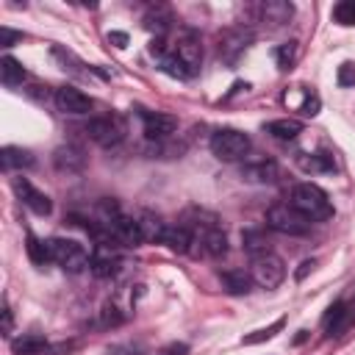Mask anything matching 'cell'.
Listing matches in <instances>:
<instances>
[{
	"label": "cell",
	"mask_w": 355,
	"mask_h": 355,
	"mask_svg": "<svg viewBox=\"0 0 355 355\" xmlns=\"http://www.w3.org/2000/svg\"><path fill=\"white\" fill-rule=\"evenodd\" d=\"M108 42H111L114 47L122 50V47H128V33H122V31H111V33H108Z\"/></svg>",
	"instance_id": "ab89813d"
},
{
	"label": "cell",
	"mask_w": 355,
	"mask_h": 355,
	"mask_svg": "<svg viewBox=\"0 0 355 355\" xmlns=\"http://www.w3.org/2000/svg\"><path fill=\"white\" fill-rule=\"evenodd\" d=\"M294 17V6L288 0H266L258 6V19L266 28H283Z\"/></svg>",
	"instance_id": "4fadbf2b"
},
{
	"label": "cell",
	"mask_w": 355,
	"mask_h": 355,
	"mask_svg": "<svg viewBox=\"0 0 355 355\" xmlns=\"http://www.w3.org/2000/svg\"><path fill=\"white\" fill-rule=\"evenodd\" d=\"M161 244H166L178 255H189V252H194V233L186 225H169Z\"/></svg>",
	"instance_id": "ac0fdd59"
},
{
	"label": "cell",
	"mask_w": 355,
	"mask_h": 355,
	"mask_svg": "<svg viewBox=\"0 0 355 355\" xmlns=\"http://www.w3.org/2000/svg\"><path fill=\"white\" fill-rule=\"evenodd\" d=\"M169 22H172V14H169L166 6H153V8H147V14H144V28H147L150 33H155V39H161V36L169 31Z\"/></svg>",
	"instance_id": "cb8c5ba5"
},
{
	"label": "cell",
	"mask_w": 355,
	"mask_h": 355,
	"mask_svg": "<svg viewBox=\"0 0 355 355\" xmlns=\"http://www.w3.org/2000/svg\"><path fill=\"white\" fill-rule=\"evenodd\" d=\"M219 280L227 294H247L252 286V275H247L244 269H225L219 272Z\"/></svg>",
	"instance_id": "484cf974"
},
{
	"label": "cell",
	"mask_w": 355,
	"mask_h": 355,
	"mask_svg": "<svg viewBox=\"0 0 355 355\" xmlns=\"http://www.w3.org/2000/svg\"><path fill=\"white\" fill-rule=\"evenodd\" d=\"M175 53H178V58H180L191 72L200 69V64H202V44H200V39H194V36H183V39L178 42Z\"/></svg>",
	"instance_id": "44dd1931"
},
{
	"label": "cell",
	"mask_w": 355,
	"mask_h": 355,
	"mask_svg": "<svg viewBox=\"0 0 355 355\" xmlns=\"http://www.w3.org/2000/svg\"><path fill=\"white\" fill-rule=\"evenodd\" d=\"M297 166L302 172L316 175V172H333L336 161H333L330 153H297Z\"/></svg>",
	"instance_id": "7402d4cb"
},
{
	"label": "cell",
	"mask_w": 355,
	"mask_h": 355,
	"mask_svg": "<svg viewBox=\"0 0 355 355\" xmlns=\"http://www.w3.org/2000/svg\"><path fill=\"white\" fill-rule=\"evenodd\" d=\"M250 275H252V283L255 286H261V288H277L286 280V263H283L280 255H275L269 250V252H261V255L252 258Z\"/></svg>",
	"instance_id": "8992f818"
},
{
	"label": "cell",
	"mask_w": 355,
	"mask_h": 355,
	"mask_svg": "<svg viewBox=\"0 0 355 355\" xmlns=\"http://www.w3.org/2000/svg\"><path fill=\"white\" fill-rule=\"evenodd\" d=\"M103 225H108V230H111L116 247H139V244H144L136 216H128V214L119 211L114 219H108V222H103Z\"/></svg>",
	"instance_id": "9c48e42d"
},
{
	"label": "cell",
	"mask_w": 355,
	"mask_h": 355,
	"mask_svg": "<svg viewBox=\"0 0 355 355\" xmlns=\"http://www.w3.org/2000/svg\"><path fill=\"white\" fill-rule=\"evenodd\" d=\"M14 194H17V200L25 205V208H31L36 216H50L53 214V202H50V197L44 194V191H39L31 180H25V178H14Z\"/></svg>",
	"instance_id": "ba28073f"
},
{
	"label": "cell",
	"mask_w": 355,
	"mask_h": 355,
	"mask_svg": "<svg viewBox=\"0 0 355 355\" xmlns=\"http://www.w3.org/2000/svg\"><path fill=\"white\" fill-rule=\"evenodd\" d=\"M349 324H352V319H349L347 300H336V302L324 311V316H322V330H324V336H338V333L347 330Z\"/></svg>",
	"instance_id": "2e32d148"
},
{
	"label": "cell",
	"mask_w": 355,
	"mask_h": 355,
	"mask_svg": "<svg viewBox=\"0 0 355 355\" xmlns=\"http://www.w3.org/2000/svg\"><path fill=\"white\" fill-rule=\"evenodd\" d=\"M3 336H11V330H14V316H11V308H8V300H3Z\"/></svg>",
	"instance_id": "f35d334b"
},
{
	"label": "cell",
	"mask_w": 355,
	"mask_h": 355,
	"mask_svg": "<svg viewBox=\"0 0 355 355\" xmlns=\"http://www.w3.org/2000/svg\"><path fill=\"white\" fill-rule=\"evenodd\" d=\"M161 69H164L166 75H172V78H180V80H186V78L194 75V72L178 58V53H166V55L161 58Z\"/></svg>",
	"instance_id": "83f0119b"
},
{
	"label": "cell",
	"mask_w": 355,
	"mask_h": 355,
	"mask_svg": "<svg viewBox=\"0 0 355 355\" xmlns=\"http://www.w3.org/2000/svg\"><path fill=\"white\" fill-rule=\"evenodd\" d=\"M283 324H286V322H283V319H277V322H272L269 327H261V330H255V333L244 336V338H241V344H247V347H250V344H261V341L272 338L275 333H280V330H283Z\"/></svg>",
	"instance_id": "4dcf8cb0"
},
{
	"label": "cell",
	"mask_w": 355,
	"mask_h": 355,
	"mask_svg": "<svg viewBox=\"0 0 355 355\" xmlns=\"http://www.w3.org/2000/svg\"><path fill=\"white\" fill-rule=\"evenodd\" d=\"M336 83H338L341 89L355 86V61H344V64L338 67V72H336Z\"/></svg>",
	"instance_id": "d6a6232c"
},
{
	"label": "cell",
	"mask_w": 355,
	"mask_h": 355,
	"mask_svg": "<svg viewBox=\"0 0 355 355\" xmlns=\"http://www.w3.org/2000/svg\"><path fill=\"white\" fill-rule=\"evenodd\" d=\"M25 252H28V258H31L36 266H44V263H50V261H53L50 241L39 239V236H33V233H28V236H25Z\"/></svg>",
	"instance_id": "4316f807"
},
{
	"label": "cell",
	"mask_w": 355,
	"mask_h": 355,
	"mask_svg": "<svg viewBox=\"0 0 355 355\" xmlns=\"http://www.w3.org/2000/svg\"><path fill=\"white\" fill-rule=\"evenodd\" d=\"M100 322H103L105 327H116V324L125 322V316L119 313L116 305H103V311H100Z\"/></svg>",
	"instance_id": "836d02e7"
},
{
	"label": "cell",
	"mask_w": 355,
	"mask_h": 355,
	"mask_svg": "<svg viewBox=\"0 0 355 355\" xmlns=\"http://www.w3.org/2000/svg\"><path fill=\"white\" fill-rule=\"evenodd\" d=\"M250 42H252V33H250V31H244V28H230V31H225V33L219 36V55H222L227 64H236L239 55L250 47Z\"/></svg>",
	"instance_id": "7c38bea8"
},
{
	"label": "cell",
	"mask_w": 355,
	"mask_h": 355,
	"mask_svg": "<svg viewBox=\"0 0 355 355\" xmlns=\"http://www.w3.org/2000/svg\"><path fill=\"white\" fill-rule=\"evenodd\" d=\"M288 202L308 219V222H324L333 216V202L316 183H297L288 194Z\"/></svg>",
	"instance_id": "6da1fadb"
},
{
	"label": "cell",
	"mask_w": 355,
	"mask_h": 355,
	"mask_svg": "<svg viewBox=\"0 0 355 355\" xmlns=\"http://www.w3.org/2000/svg\"><path fill=\"white\" fill-rule=\"evenodd\" d=\"M50 252H53V263H58L69 275L83 272L92 261V255L83 250V244H78L72 239H50Z\"/></svg>",
	"instance_id": "5b68a950"
},
{
	"label": "cell",
	"mask_w": 355,
	"mask_h": 355,
	"mask_svg": "<svg viewBox=\"0 0 355 355\" xmlns=\"http://www.w3.org/2000/svg\"><path fill=\"white\" fill-rule=\"evenodd\" d=\"M241 241H244V250L255 258L261 252H269V244H266V236L261 230H244L241 233Z\"/></svg>",
	"instance_id": "f1b7e54d"
},
{
	"label": "cell",
	"mask_w": 355,
	"mask_h": 355,
	"mask_svg": "<svg viewBox=\"0 0 355 355\" xmlns=\"http://www.w3.org/2000/svg\"><path fill=\"white\" fill-rule=\"evenodd\" d=\"M78 344H50L39 333H25V336H19V338L11 341V352L14 355H67Z\"/></svg>",
	"instance_id": "52a82bcc"
},
{
	"label": "cell",
	"mask_w": 355,
	"mask_h": 355,
	"mask_svg": "<svg viewBox=\"0 0 355 355\" xmlns=\"http://www.w3.org/2000/svg\"><path fill=\"white\" fill-rule=\"evenodd\" d=\"M136 219H139V230H141V239H144V241H153V244H161V241H164V233H166L169 225H166L158 214L141 211Z\"/></svg>",
	"instance_id": "ffe728a7"
},
{
	"label": "cell",
	"mask_w": 355,
	"mask_h": 355,
	"mask_svg": "<svg viewBox=\"0 0 355 355\" xmlns=\"http://www.w3.org/2000/svg\"><path fill=\"white\" fill-rule=\"evenodd\" d=\"M241 180H247V183H275L277 180V164L272 158L244 164L241 166Z\"/></svg>",
	"instance_id": "d6986e66"
},
{
	"label": "cell",
	"mask_w": 355,
	"mask_h": 355,
	"mask_svg": "<svg viewBox=\"0 0 355 355\" xmlns=\"http://www.w3.org/2000/svg\"><path fill=\"white\" fill-rule=\"evenodd\" d=\"M19 39H22L19 31H11V28H6V25L0 28V44H3V47H11V44L19 42Z\"/></svg>",
	"instance_id": "74e56055"
},
{
	"label": "cell",
	"mask_w": 355,
	"mask_h": 355,
	"mask_svg": "<svg viewBox=\"0 0 355 355\" xmlns=\"http://www.w3.org/2000/svg\"><path fill=\"white\" fill-rule=\"evenodd\" d=\"M25 78H28V72H25V67H22L14 55H3V58H0V80H3L8 89L22 86Z\"/></svg>",
	"instance_id": "d4e9b609"
},
{
	"label": "cell",
	"mask_w": 355,
	"mask_h": 355,
	"mask_svg": "<svg viewBox=\"0 0 355 355\" xmlns=\"http://www.w3.org/2000/svg\"><path fill=\"white\" fill-rule=\"evenodd\" d=\"M313 263H316L313 258H308V261H302V263H300V269H297V280H302V277H305V275H308V272L313 269Z\"/></svg>",
	"instance_id": "b9f144b4"
},
{
	"label": "cell",
	"mask_w": 355,
	"mask_h": 355,
	"mask_svg": "<svg viewBox=\"0 0 355 355\" xmlns=\"http://www.w3.org/2000/svg\"><path fill=\"white\" fill-rule=\"evenodd\" d=\"M275 58H277V67L280 69H291L294 61H297V42H286L275 50Z\"/></svg>",
	"instance_id": "1f68e13d"
},
{
	"label": "cell",
	"mask_w": 355,
	"mask_h": 355,
	"mask_svg": "<svg viewBox=\"0 0 355 355\" xmlns=\"http://www.w3.org/2000/svg\"><path fill=\"white\" fill-rule=\"evenodd\" d=\"M53 164L58 172H80L86 166V153L78 144H61L53 150Z\"/></svg>",
	"instance_id": "9a60e30c"
},
{
	"label": "cell",
	"mask_w": 355,
	"mask_h": 355,
	"mask_svg": "<svg viewBox=\"0 0 355 355\" xmlns=\"http://www.w3.org/2000/svg\"><path fill=\"white\" fill-rule=\"evenodd\" d=\"M108 355H144V349L139 344H114L108 347Z\"/></svg>",
	"instance_id": "8d00e7d4"
},
{
	"label": "cell",
	"mask_w": 355,
	"mask_h": 355,
	"mask_svg": "<svg viewBox=\"0 0 355 355\" xmlns=\"http://www.w3.org/2000/svg\"><path fill=\"white\" fill-rule=\"evenodd\" d=\"M155 355H189V344L183 341H169L161 349H155Z\"/></svg>",
	"instance_id": "d590c367"
},
{
	"label": "cell",
	"mask_w": 355,
	"mask_h": 355,
	"mask_svg": "<svg viewBox=\"0 0 355 355\" xmlns=\"http://www.w3.org/2000/svg\"><path fill=\"white\" fill-rule=\"evenodd\" d=\"M53 103H55V108H58L61 114H69V116H83V114L92 111V100H89L80 89H75V86H61V89H55Z\"/></svg>",
	"instance_id": "30bf717a"
},
{
	"label": "cell",
	"mask_w": 355,
	"mask_h": 355,
	"mask_svg": "<svg viewBox=\"0 0 355 355\" xmlns=\"http://www.w3.org/2000/svg\"><path fill=\"white\" fill-rule=\"evenodd\" d=\"M333 19L338 25H355V0H341L333 6Z\"/></svg>",
	"instance_id": "f546056e"
},
{
	"label": "cell",
	"mask_w": 355,
	"mask_h": 355,
	"mask_svg": "<svg viewBox=\"0 0 355 355\" xmlns=\"http://www.w3.org/2000/svg\"><path fill=\"white\" fill-rule=\"evenodd\" d=\"M83 133L100 144V147H116L122 144L125 133H128V122L119 116V114H105V116H92L86 125H83Z\"/></svg>",
	"instance_id": "7a4b0ae2"
},
{
	"label": "cell",
	"mask_w": 355,
	"mask_h": 355,
	"mask_svg": "<svg viewBox=\"0 0 355 355\" xmlns=\"http://www.w3.org/2000/svg\"><path fill=\"white\" fill-rule=\"evenodd\" d=\"M141 128L150 141H161L178 130V119L172 114H161V111H141Z\"/></svg>",
	"instance_id": "8fae6325"
},
{
	"label": "cell",
	"mask_w": 355,
	"mask_h": 355,
	"mask_svg": "<svg viewBox=\"0 0 355 355\" xmlns=\"http://www.w3.org/2000/svg\"><path fill=\"white\" fill-rule=\"evenodd\" d=\"M150 53L158 55V61H161V58L166 55V44H164V39H153V42H150Z\"/></svg>",
	"instance_id": "60d3db41"
},
{
	"label": "cell",
	"mask_w": 355,
	"mask_h": 355,
	"mask_svg": "<svg viewBox=\"0 0 355 355\" xmlns=\"http://www.w3.org/2000/svg\"><path fill=\"white\" fill-rule=\"evenodd\" d=\"M319 108H322V100H319V94H313V92H308L305 100L300 103V114H302V116H316Z\"/></svg>",
	"instance_id": "e575fe53"
},
{
	"label": "cell",
	"mask_w": 355,
	"mask_h": 355,
	"mask_svg": "<svg viewBox=\"0 0 355 355\" xmlns=\"http://www.w3.org/2000/svg\"><path fill=\"white\" fill-rule=\"evenodd\" d=\"M0 164L6 172H22V169H31L36 164L33 153L25 150V147H14V144H6L0 150Z\"/></svg>",
	"instance_id": "e0dca14e"
},
{
	"label": "cell",
	"mask_w": 355,
	"mask_h": 355,
	"mask_svg": "<svg viewBox=\"0 0 355 355\" xmlns=\"http://www.w3.org/2000/svg\"><path fill=\"white\" fill-rule=\"evenodd\" d=\"M266 227L283 236H305L311 230V222L291 202H275L266 211Z\"/></svg>",
	"instance_id": "3957f363"
},
{
	"label": "cell",
	"mask_w": 355,
	"mask_h": 355,
	"mask_svg": "<svg viewBox=\"0 0 355 355\" xmlns=\"http://www.w3.org/2000/svg\"><path fill=\"white\" fill-rule=\"evenodd\" d=\"M263 130H266L272 139H280V141H294V139L302 133V122L283 116V119H272V122H266V125H263Z\"/></svg>",
	"instance_id": "603a6c76"
},
{
	"label": "cell",
	"mask_w": 355,
	"mask_h": 355,
	"mask_svg": "<svg viewBox=\"0 0 355 355\" xmlns=\"http://www.w3.org/2000/svg\"><path fill=\"white\" fill-rule=\"evenodd\" d=\"M89 269L94 277H114L119 272V255L111 250V247H103V244H94L92 250V261H89Z\"/></svg>",
	"instance_id": "5bb4252c"
},
{
	"label": "cell",
	"mask_w": 355,
	"mask_h": 355,
	"mask_svg": "<svg viewBox=\"0 0 355 355\" xmlns=\"http://www.w3.org/2000/svg\"><path fill=\"white\" fill-rule=\"evenodd\" d=\"M250 147H252L250 136L241 133V130H236V128H222V130H216L211 136V153L219 161H227V164L241 161L250 153Z\"/></svg>",
	"instance_id": "277c9868"
}]
</instances>
